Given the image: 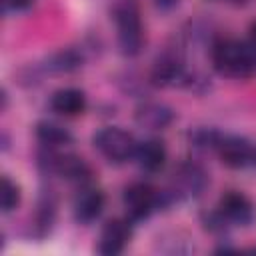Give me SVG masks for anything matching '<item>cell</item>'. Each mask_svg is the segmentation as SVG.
I'll return each mask as SVG.
<instances>
[{"mask_svg":"<svg viewBox=\"0 0 256 256\" xmlns=\"http://www.w3.org/2000/svg\"><path fill=\"white\" fill-rule=\"evenodd\" d=\"M20 202V188L16 182H12L8 176H2V186H0V204L4 212H10L18 206Z\"/></svg>","mask_w":256,"mask_h":256,"instance_id":"5bb4252c","label":"cell"},{"mask_svg":"<svg viewBox=\"0 0 256 256\" xmlns=\"http://www.w3.org/2000/svg\"><path fill=\"white\" fill-rule=\"evenodd\" d=\"M178 76H180V64L172 58L158 60L154 66V72H152V78L156 84H168V82L176 80Z\"/></svg>","mask_w":256,"mask_h":256,"instance_id":"4fadbf2b","label":"cell"},{"mask_svg":"<svg viewBox=\"0 0 256 256\" xmlns=\"http://www.w3.org/2000/svg\"><path fill=\"white\" fill-rule=\"evenodd\" d=\"M212 62L222 74L250 78L256 72V46L240 40H220L212 48Z\"/></svg>","mask_w":256,"mask_h":256,"instance_id":"6da1fadb","label":"cell"},{"mask_svg":"<svg viewBox=\"0 0 256 256\" xmlns=\"http://www.w3.org/2000/svg\"><path fill=\"white\" fill-rule=\"evenodd\" d=\"M104 194L100 190H84L74 204V216L80 222H92L100 216L102 208H104Z\"/></svg>","mask_w":256,"mask_h":256,"instance_id":"8fae6325","label":"cell"},{"mask_svg":"<svg viewBox=\"0 0 256 256\" xmlns=\"http://www.w3.org/2000/svg\"><path fill=\"white\" fill-rule=\"evenodd\" d=\"M136 160L142 170L146 172H158L166 162V148L160 140H146L138 144L136 148Z\"/></svg>","mask_w":256,"mask_h":256,"instance_id":"30bf717a","label":"cell"},{"mask_svg":"<svg viewBox=\"0 0 256 256\" xmlns=\"http://www.w3.org/2000/svg\"><path fill=\"white\" fill-rule=\"evenodd\" d=\"M218 152H220L222 162L230 168H242L254 158L252 146L244 138H234V136L222 138L218 144Z\"/></svg>","mask_w":256,"mask_h":256,"instance_id":"52a82bcc","label":"cell"},{"mask_svg":"<svg viewBox=\"0 0 256 256\" xmlns=\"http://www.w3.org/2000/svg\"><path fill=\"white\" fill-rule=\"evenodd\" d=\"M94 146L102 152V156H106L110 162H124L130 156L136 154V140L130 132L110 126V128H102L96 136H94Z\"/></svg>","mask_w":256,"mask_h":256,"instance_id":"3957f363","label":"cell"},{"mask_svg":"<svg viewBox=\"0 0 256 256\" xmlns=\"http://www.w3.org/2000/svg\"><path fill=\"white\" fill-rule=\"evenodd\" d=\"M114 20L118 24V44L120 50L128 56H134L140 52L144 44L142 24H140V12L134 0H120L114 6Z\"/></svg>","mask_w":256,"mask_h":256,"instance_id":"7a4b0ae2","label":"cell"},{"mask_svg":"<svg viewBox=\"0 0 256 256\" xmlns=\"http://www.w3.org/2000/svg\"><path fill=\"white\" fill-rule=\"evenodd\" d=\"M250 36H252V44L256 46V24H252V28H250Z\"/></svg>","mask_w":256,"mask_h":256,"instance_id":"ac0fdd59","label":"cell"},{"mask_svg":"<svg viewBox=\"0 0 256 256\" xmlns=\"http://www.w3.org/2000/svg\"><path fill=\"white\" fill-rule=\"evenodd\" d=\"M130 226L128 222L122 220H110L104 224L102 232H100V240H98V252L106 254V256H114L120 254L124 250V246L130 240Z\"/></svg>","mask_w":256,"mask_h":256,"instance_id":"5b68a950","label":"cell"},{"mask_svg":"<svg viewBox=\"0 0 256 256\" xmlns=\"http://www.w3.org/2000/svg\"><path fill=\"white\" fill-rule=\"evenodd\" d=\"M174 114L168 106L158 102H146L136 110V122L150 130H162L172 122Z\"/></svg>","mask_w":256,"mask_h":256,"instance_id":"9c48e42d","label":"cell"},{"mask_svg":"<svg viewBox=\"0 0 256 256\" xmlns=\"http://www.w3.org/2000/svg\"><path fill=\"white\" fill-rule=\"evenodd\" d=\"M50 106L54 112H58L62 116H78L86 108V96H84V92H80L76 88H62L52 94Z\"/></svg>","mask_w":256,"mask_h":256,"instance_id":"ba28073f","label":"cell"},{"mask_svg":"<svg viewBox=\"0 0 256 256\" xmlns=\"http://www.w3.org/2000/svg\"><path fill=\"white\" fill-rule=\"evenodd\" d=\"M220 216L226 218L228 222H236V224H248L254 216L252 210V202L240 194V192H226L220 198Z\"/></svg>","mask_w":256,"mask_h":256,"instance_id":"8992f818","label":"cell"},{"mask_svg":"<svg viewBox=\"0 0 256 256\" xmlns=\"http://www.w3.org/2000/svg\"><path fill=\"white\" fill-rule=\"evenodd\" d=\"M36 138L46 146H64V144H70V140H72V136L66 128L52 124V122H38Z\"/></svg>","mask_w":256,"mask_h":256,"instance_id":"7c38bea8","label":"cell"},{"mask_svg":"<svg viewBox=\"0 0 256 256\" xmlns=\"http://www.w3.org/2000/svg\"><path fill=\"white\" fill-rule=\"evenodd\" d=\"M180 180H182L184 188L188 192H192V194H198V190H202L204 188V182H206L204 172L198 166H184L180 170Z\"/></svg>","mask_w":256,"mask_h":256,"instance_id":"9a60e30c","label":"cell"},{"mask_svg":"<svg viewBox=\"0 0 256 256\" xmlns=\"http://www.w3.org/2000/svg\"><path fill=\"white\" fill-rule=\"evenodd\" d=\"M34 0H4V8L6 10H24L32 4Z\"/></svg>","mask_w":256,"mask_h":256,"instance_id":"e0dca14e","label":"cell"},{"mask_svg":"<svg viewBox=\"0 0 256 256\" xmlns=\"http://www.w3.org/2000/svg\"><path fill=\"white\" fill-rule=\"evenodd\" d=\"M78 66V58L72 52H60L54 56V64H50V68L58 70V72H68L72 68Z\"/></svg>","mask_w":256,"mask_h":256,"instance_id":"2e32d148","label":"cell"},{"mask_svg":"<svg viewBox=\"0 0 256 256\" xmlns=\"http://www.w3.org/2000/svg\"><path fill=\"white\" fill-rule=\"evenodd\" d=\"M160 196L158 192L144 182H136L124 190V206L130 220H142L146 218L158 204Z\"/></svg>","mask_w":256,"mask_h":256,"instance_id":"277c9868","label":"cell"}]
</instances>
